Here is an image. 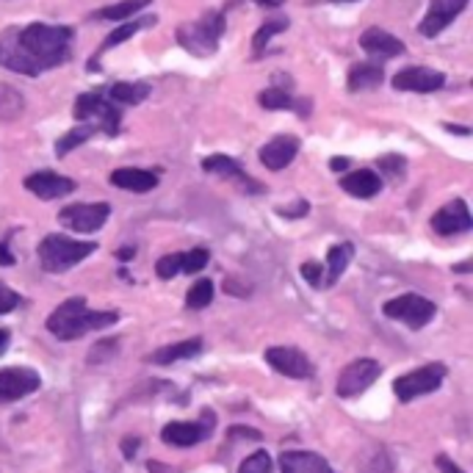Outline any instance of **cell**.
<instances>
[{"label":"cell","instance_id":"obj_1","mask_svg":"<svg viewBox=\"0 0 473 473\" xmlns=\"http://www.w3.org/2000/svg\"><path fill=\"white\" fill-rule=\"evenodd\" d=\"M72 39L75 31L70 25L31 23L25 28H9L0 34V67L36 78L70 62Z\"/></svg>","mask_w":473,"mask_h":473},{"label":"cell","instance_id":"obj_2","mask_svg":"<svg viewBox=\"0 0 473 473\" xmlns=\"http://www.w3.org/2000/svg\"><path fill=\"white\" fill-rule=\"evenodd\" d=\"M117 322L120 315L114 310H89L83 296H72L47 315V330L59 341H78L86 333L105 330Z\"/></svg>","mask_w":473,"mask_h":473},{"label":"cell","instance_id":"obj_3","mask_svg":"<svg viewBox=\"0 0 473 473\" xmlns=\"http://www.w3.org/2000/svg\"><path fill=\"white\" fill-rule=\"evenodd\" d=\"M225 31H227L225 12L210 9V12H205L202 17L178 25L175 36H178V44H180L186 53H191V56H197V59H210V56H214V53L219 50V42H222Z\"/></svg>","mask_w":473,"mask_h":473},{"label":"cell","instance_id":"obj_4","mask_svg":"<svg viewBox=\"0 0 473 473\" xmlns=\"http://www.w3.org/2000/svg\"><path fill=\"white\" fill-rule=\"evenodd\" d=\"M94 249H97L94 241H78V238H67V236H47L39 244V263H42L44 272L62 275V272H70L72 266H78V263L86 260Z\"/></svg>","mask_w":473,"mask_h":473},{"label":"cell","instance_id":"obj_5","mask_svg":"<svg viewBox=\"0 0 473 473\" xmlns=\"http://www.w3.org/2000/svg\"><path fill=\"white\" fill-rule=\"evenodd\" d=\"M72 117L81 125H92L94 130H102L105 136H117L122 125V111L102 92H86L75 100Z\"/></svg>","mask_w":473,"mask_h":473},{"label":"cell","instance_id":"obj_6","mask_svg":"<svg viewBox=\"0 0 473 473\" xmlns=\"http://www.w3.org/2000/svg\"><path fill=\"white\" fill-rule=\"evenodd\" d=\"M446 380V365L443 362H430V365H420L415 372L399 377L393 382V393L399 401H415L427 393H435Z\"/></svg>","mask_w":473,"mask_h":473},{"label":"cell","instance_id":"obj_7","mask_svg":"<svg viewBox=\"0 0 473 473\" xmlns=\"http://www.w3.org/2000/svg\"><path fill=\"white\" fill-rule=\"evenodd\" d=\"M382 313L388 315V319H396L412 330H420V327H427L432 322V315L438 313L435 302H430L427 296H420V294H401L391 302H385Z\"/></svg>","mask_w":473,"mask_h":473},{"label":"cell","instance_id":"obj_8","mask_svg":"<svg viewBox=\"0 0 473 473\" xmlns=\"http://www.w3.org/2000/svg\"><path fill=\"white\" fill-rule=\"evenodd\" d=\"M214 427H217V415L210 410H202L199 420H172V424H167L161 430V440L175 449H188V446L208 440Z\"/></svg>","mask_w":473,"mask_h":473},{"label":"cell","instance_id":"obj_9","mask_svg":"<svg viewBox=\"0 0 473 473\" xmlns=\"http://www.w3.org/2000/svg\"><path fill=\"white\" fill-rule=\"evenodd\" d=\"M111 217L109 202H75L59 210V222L75 233H94Z\"/></svg>","mask_w":473,"mask_h":473},{"label":"cell","instance_id":"obj_10","mask_svg":"<svg viewBox=\"0 0 473 473\" xmlns=\"http://www.w3.org/2000/svg\"><path fill=\"white\" fill-rule=\"evenodd\" d=\"M382 374V365L377 360H368V357H360V360H352L343 372L338 374V396L341 399H352V396H360L362 391L372 388Z\"/></svg>","mask_w":473,"mask_h":473},{"label":"cell","instance_id":"obj_11","mask_svg":"<svg viewBox=\"0 0 473 473\" xmlns=\"http://www.w3.org/2000/svg\"><path fill=\"white\" fill-rule=\"evenodd\" d=\"M42 388V377L34 368L14 365V368H0V404L20 401Z\"/></svg>","mask_w":473,"mask_h":473},{"label":"cell","instance_id":"obj_12","mask_svg":"<svg viewBox=\"0 0 473 473\" xmlns=\"http://www.w3.org/2000/svg\"><path fill=\"white\" fill-rule=\"evenodd\" d=\"M202 169L208 175H219L225 180H233L246 194H263V191H266V188H263V183H257L255 178H249L244 172V167L236 161V158H230V155H208L205 161H202Z\"/></svg>","mask_w":473,"mask_h":473},{"label":"cell","instance_id":"obj_13","mask_svg":"<svg viewBox=\"0 0 473 473\" xmlns=\"http://www.w3.org/2000/svg\"><path fill=\"white\" fill-rule=\"evenodd\" d=\"M465 6H468V0H432L430 12L424 14V20H420V25H418V34L427 36V39L443 34L465 12Z\"/></svg>","mask_w":473,"mask_h":473},{"label":"cell","instance_id":"obj_14","mask_svg":"<svg viewBox=\"0 0 473 473\" xmlns=\"http://www.w3.org/2000/svg\"><path fill=\"white\" fill-rule=\"evenodd\" d=\"M266 362L275 368L277 374L291 377V380H310L313 377L310 360L299 349H294V346H272V349H266Z\"/></svg>","mask_w":473,"mask_h":473},{"label":"cell","instance_id":"obj_15","mask_svg":"<svg viewBox=\"0 0 473 473\" xmlns=\"http://www.w3.org/2000/svg\"><path fill=\"white\" fill-rule=\"evenodd\" d=\"M393 89L396 92H418V94H430L446 86V75L440 70L430 67H407L393 75Z\"/></svg>","mask_w":473,"mask_h":473},{"label":"cell","instance_id":"obj_16","mask_svg":"<svg viewBox=\"0 0 473 473\" xmlns=\"http://www.w3.org/2000/svg\"><path fill=\"white\" fill-rule=\"evenodd\" d=\"M470 227H473V219H470V210H468L465 199H454V202L443 205L432 217V230L440 236L468 233Z\"/></svg>","mask_w":473,"mask_h":473},{"label":"cell","instance_id":"obj_17","mask_svg":"<svg viewBox=\"0 0 473 473\" xmlns=\"http://www.w3.org/2000/svg\"><path fill=\"white\" fill-rule=\"evenodd\" d=\"M23 186L31 194H36L39 199H62L75 191V180H70L59 172H34L25 178Z\"/></svg>","mask_w":473,"mask_h":473},{"label":"cell","instance_id":"obj_18","mask_svg":"<svg viewBox=\"0 0 473 473\" xmlns=\"http://www.w3.org/2000/svg\"><path fill=\"white\" fill-rule=\"evenodd\" d=\"M296 152H299V139L283 133V136H275L272 141H266L260 147V161H263V167L280 172L294 161Z\"/></svg>","mask_w":473,"mask_h":473},{"label":"cell","instance_id":"obj_19","mask_svg":"<svg viewBox=\"0 0 473 473\" xmlns=\"http://www.w3.org/2000/svg\"><path fill=\"white\" fill-rule=\"evenodd\" d=\"M360 47L365 53H372L377 59H396V56H404V42L396 39L393 34L382 31V28H368L360 34Z\"/></svg>","mask_w":473,"mask_h":473},{"label":"cell","instance_id":"obj_20","mask_svg":"<svg viewBox=\"0 0 473 473\" xmlns=\"http://www.w3.org/2000/svg\"><path fill=\"white\" fill-rule=\"evenodd\" d=\"M150 25H155V17L150 14V17H141V20H128V23H120V28L117 31H111L109 36L102 39V44L94 50V56L89 59V70H97L100 67V59L105 56V53L109 50H114L117 44H122V42H128L130 36H136L139 31H144V28H150Z\"/></svg>","mask_w":473,"mask_h":473},{"label":"cell","instance_id":"obj_21","mask_svg":"<svg viewBox=\"0 0 473 473\" xmlns=\"http://www.w3.org/2000/svg\"><path fill=\"white\" fill-rule=\"evenodd\" d=\"M280 470L283 473H335L330 462L315 451H283Z\"/></svg>","mask_w":473,"mask_h":473},{"label":"cell","instance_id":"obj_22","mask_svg":"<svg viewBox=\"0 0 473 473\" xmlns=\"http://www.w3.org/2000/svg\"><path fill=\"white\" fill-rule=\"evenodd\" d=\"M257 102L263 105V109H269V111H299L302 117H310V100H296L291 97L285 89L280 86H272V89H263L257 94Z\"/></svg>","mask_w":473,"mask_h":473},{"label":"cell","instance_id":"obj_23","mask_svg":"<svg viewBox=\"0 0 473 473\" xmlns=\"http://www.w3.org/2000/svg\"><path fill=\"white\" fill-rule=\"evenodd\" d=\"M341 188L357 199H372L382 191V178L372 169H357V172H349L346 178H341Z\"/></svg>","mask_w":473,"mask_h":473},{"label":"cell","instance_id":"obj_24","mask_svg":"<svg viewBox=\"0 0 473 473\" xmlns=\"http://www.w3.org/2000/svg\"><path fill=\"white\" fill-rule=\"evenodd\" d=\"M111 183L117 188H125V191H133V194H147V191H152L158 186V175L150 172V169L125 167V169L111 172Z\"/></svg>","mask_w":473,"mask_h":473},{"label":"cell","instance_id":"obj_25","mask_svg":"<svg viewBox=\"0 0 473 473\" xmlns=\"http://www.w3.org/2000/svg\"><path fill=\"white\" fill-rule=\"evenodd\" d=\"M199 352H202V338H188V341H178V343L155 349L150 354V362H155V365H172V362L186 360V357H194Z\"/></svg>","mask_w":473,"mask_h":473},{"label":"cell","instance_id":"obj_26","mask_svg":"<svg viewBox=\"0 0 473 473\" xmlns=\"http://www.w3.org/2000/svg\"><path fill=\"white\" fill-rule=\"evenodd\" d=\"M385 81V70L382 64H374V62H362V64H354L349 70V92H368V89H377L380 83Z\"/></svg>","mask_w":473,"mask_h":473},{"label":"cell","instance_id":"obj_27","mask_svg":"<svg viewBox=\"0 0 473 473\" xmlns=\"http://www.w3.org/2000/svg\"><path fill=\"white\" fill-rule=\"evenodd\" d=\"M105 97H109L114 105H139V102H144L147 97H150V83H128V81H122V83H111L109 89L102 92Z\"/></svg>","mask_w":473,"mask_h":473},{"label":"cell","instance_id":"obj_28","mask_svg":"<svg viewBox=\"0 0 473 473\" xmlns=\"http://www.w3.org/2000/svg\"><path fill=\"white\" fill-rule=\"evenodd\" d=\"M152 0H120L114 6H105V9H97L92 14V20H109V23H128L130 17H136L139 12H144Z\"/></svg>","mask_w":473,"mask_h":473},{"label":"cell","instance_id":"obj_29","mask_svg":"<svg viewBox=\"0 0 473 473\" xmlns=\"http://www.w3.org/2000/svg\"><path fill=\"white\" fill-rule=\"evenodd\" d=\"M352 255H354V244H349V241L335 244L330 249V255H327V280H324L327 285H333L346 272V266L352 263Z\"/></svg>","mask_w":473,"mask_h":473},{"label":"cell","instance_id":"obj_30","mask_svg":"<svg viewBox=\"0 0 473 473\" xmlns=\"http://www.w3.org/2000/svg\"><path fill=\"white\" fill-rule=\"evenodd\" d=\"M288 28V17H275V20H266L260 28H257V34L252 36V56L255 59H260L263 53H266V44L277 36V34H283Z\"/></svg>","mask_w":473,"mask_h":473},{"label":"cell","instance_id":"obj_31","mask_svg":"<svg viewBox=\"0 0 473 473\" xmlns=\"http://www.w3.org/2000/svg\"><path fill=\"white\" fill-rule=\"evenodd\" d=\"M25 111V100L14 86L0 83V122H14Z\"/></svg>","mask_w":473,"mask_h":473},{"label":"cell","instance_id":"obj_32","mask_svg":"<svg viewBox=\"0 0 473 473\" xmlns=\"http://www.w3.org/2000/svg\"><path fill=\"white\" fill-rule=\"evenodd\" d=\"M94 133H97V130H94L92 125H81V122H78V125H75L72 130H67V133H64V136H62V139L56 141V155H59V158L70 155V152H72L75 147H81L83 141H89V139H92Z\"/></svg>","mask_w":473,"mask_h":473},{"label":"cell","instance_id":"obj_33","mask_svg":"<svg viewBox=\"0 0 473 473\" xmlns=\"http://www.w3.org/2000/svg\"><path fill=\"white\" fill-rule=\"evenodd\" d=\"M210 299H214V283H210V280H197V283L191 285V291L186 294V304H188L191 310L208 307Z\"/></svg>","mask_w":473,"mask_h":473},{"label":"cell","instance_id":"obj_34","mask_svg":"<svg viewBox=\"0 0 473 473\" xmlns=\"http://www.w3.org/2000/svg\"><path fill=\"white\" fill-rule=\"evenodd\" d=\"M210 260L208 249H191V252H180V272L183 275H199Z\"/></svg>","mask_w":473,"mask_h":473},{"label":"cell","instance_id":"obj_35","mask_svg":"<svg viewBox=\"0 0 473 473\" xmlns=\"http://www.w3.org/2000/svg\"><path fill=\"white\" fill-rule=\"evenodd\" d=\"M272 468H275V462H272L269 451H255L241 462L238 473H272Z\"/></svg>","mask_w":473,"mask_h":473},{"label":"cell","instance_id":"obj_36","mask_svg":"<svg viewBox=\"0 0 473 473\" xmlns=\"http://www.w3.org/2000/svg\"><path fill=\"white\" fill-rule=\"evenodd\" d=\"M377 164L385 172V178H391V180H401L404 172H407V161L401 155H385V158H380Z\"/></svg>","mask_w":473,"mask_h":473},{"label":"cell","instance_id":"obj_37","mask_svg":"<svg viewBox=\"0 0 473 473\" xmlns=\"http://www.w3.org/2000/svg\"><path fill=\"white\" fill-rule=\"evenodd\" d=\"M178 272H180V252H175V255H164L161 260L155 263V275L161 277V280H172Z\"/></svg>","mask_w":473,"mask_h":473},{"label":"cell","instance_id":"obj_38","mask_svg":"<svg viewBox=\"0 0 473 473\" xmlns=\"http://www.w3.org/2000/svg\"><path fill=\"white\" fill-rule=\"evenodd\" d=\"M299 272H302V277H304V283L310 288H322L324 285V269L315 260H304L299 266Z\"/></svg>","mask_w":473,"mask_h":473},{"label":"cell","instance_id":"obj_39","mask_svg":"<svg viewBox=\"0 0 473 473\" xmlns=\"http://www.w3.org/2000/svg\"><path fill=\"white\" fill-rule=\"evenodd\" d=\"M17 304H20V294H17V291H12L9 285L0 283V315L12 313Z\"/></svg>","mask_w":473,"mask_h":473},{"label":"cell","instance_id":"obj_40","mask_svg":"<svg viewBox=\"0 0 473 473\" xmlns=\"http://www.w3.org/2000/svg\"><path fill=\"white\" fill-rule=\"evenodd\" d=\"M120 349V341H100L92 352H89V362H102V357H109Z\"/></svg>","mask_w":473,"mask_h":473},{"label":"cell","instance_id":"obj_41","mask_svg":"<svg viewBox=\"0 0 473 473\" xmlns=\"http://www.w3.org/2000/svg\"><path fill=\"white\" fill-rule=\"evenodd\" d=\"M365 473H393V465H391V457L382 451V454H377V459L368 465V470Z\"/></svg>","mask_w":473,"mask_h":473},{"label":"cell","instance_id":"obj_42","mask_svg":"<svg viewBox=\"0 0 473 473\" xmlns=\"http://www.w3.org/2000/svg\"><path fill=\"white\" fill-rule=\"evenodd\" d=\"M233 438H246V440H260L263 435H260L257 430H249V427H233V430L227 432V440H233Z\"/></svg>","mask_w":473,"mask_h":473},{"label":"cell","instance_id":"obj_43","mask_svg":"<svg viewBox=\"0 0 473 473\" xmlns=\"http://www.w3.org/2000/svg\"><path fill=\"white\" fill-rule=\"evenodd\" d=\"M307 210H310V205H307V202H299V205H294V208H280V217L294 219V217H304Z\"/></svg>","mask_w":473,"mask_h":473},{"label":"cell","instance_id":"obj_44","mask_svg":"<svg viewBox=\"0 0 473 473\" xmlns=\"http://www.w3.org/2000/svg\"><path fill=\"white\" fill-rule=\"evenodd\" d=\"M139 446H141V438H125V440H122V454H125V459H133L136 451H139Z\"/></svg>","mask_w":473,"mask_h":473},{"label":"cell","instance_id":"obj_45","mask_svg":"<svg viewBox=\"0 0 473 473\" xmlns=\"http://www.w3.org/2000/svg\"><path fill=\"white\" fill-rule=\"evenodd\" d=\"M435 462H438V468H440L443 473H465V470H459V468H457V462H451L446 454H438V459H435Z\"/></svg>","mask_w":473,"mask_h":473},{"label":"cell","instance_id":"obj_46","mask_svg":"<svg viewBox=\"0 0 473 473\" xmlns=\"http://www.w3.org/2000/svg\"><path fill=\"white\" fill-rule=\"evenodd\" d=\"M0 266H14V255L9 244H0Z\"/></svg>","mask_w":473,"mask_h":473},{"label":"cell","instance_id":"obj_47","mask_svg":"<svg viewBox=\"0 0 473 473\" xmlns=\"http://www.w3.org/2000/svg\"><path fill=\"white\" fill-rule=\"evenodd\" d=\"M330 167H333L335 172H343V169L349 167V158H333V161H330Z\"/></svg>","mask_w":473,"mask_h":473},{"label":"cell","instance_id":"obj_48","mask_svg":"<svg viewBox=\"0 0 473 473\" xmlns=\"http://www.w3.org/2000/svg\"><path fill=\"white\" fill-rule=\"evenodd\" d=\"M9 341H12L9 330H0V354H4V352L9 349Z\"/></svg>","mask_w":473,"mask_h":473},{"label":"cell","instance_id":"obj_49","mask_svg":"<svg viewBox=\"0 0 473 473\" xmlns=\"http://www.w3.org/2000/svg\"><path fill=\"white\" fill-rule=\"evenodd\" d=\"M257 4H260L263 9H277V6L285 4V0H257Z\"/></svg>","mask_w":473,"mask_h":473},{"label":"cell","instance_id":"obj_50","mask_svg":"<svg viewBox=\"0 0 473 473\" xmlns=\"http://www.w3.org/2000/svg\"><path fill=\"white\" fill-rule=\"evenodd\" d=\"M147 468H150V473H169V468L161 462H147Z\"/></svg>","mask_w":473,"mask_h":473},{"label":"cell","instance_id":"obj_51","mask_svg":"<svg viewBox=\"0 0 473 473\" xmlns=\"http://www.w3.org/2000/svg\"><path fill=\"white\" fill-rule=\"evenodd\" d=\"M117 257H120V260H125V263H128V260H130V257H133V249H130V246H128V249H117Z\"/></svg>","mask_w":473,"mask_h":473},{"label":"cell","instance_id":"obj_52","mask_svg":"<svg viewBox=\"0 0 473 473\" xmlns=\"http://www.w3.org/2000/svg\"><path fill=\"white\" fill-rule=\"evenodd\" d=\"M333 4H352V0H333Z\"/></svg>","mask_w":473,"mask_h":473}]
</instances>
